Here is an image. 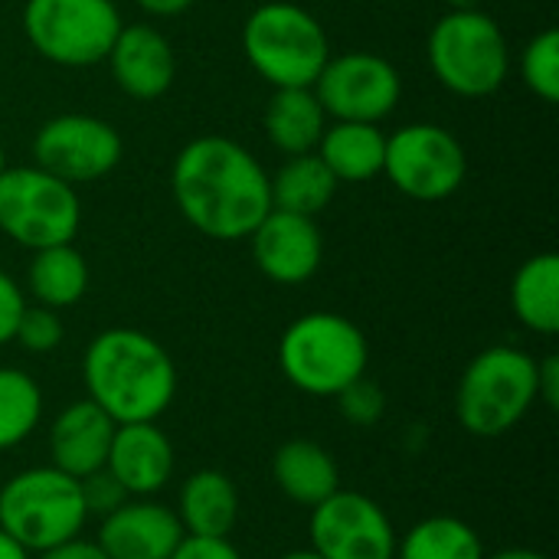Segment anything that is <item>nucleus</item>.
<instances>
[{"mask_svg": "<svg viewBox=\"0 0 559 559\" xmlns=\"http://www.w3.org/2000/svg\"><path fill=\"white\" fill-rule=\"evenodd\" d=\"M170 190L180 216L216 242L249 239L272 210V187L259 157L219 134H200L180 147L170 167Z\"/></svg>", "mask_w": 559, "mask_h": 559, "instance_id": "f257e3e1", "label": "nucleus"}, {"mask_svg": "<svg viewBox=\"0 0 559 559\" xmlns=\"http://www.w3.org/2000/svg\"><path fill=\"white\" fill-rule=\"evenodd\" d=\"M88 400L124 423H157L177 396V367L160 341L138 328H108L95 334L82 357Z\"/></svg>", "mask_w": 559, "mask_h": 559, "instance_id": "f03ea898", "label": "nucleus"}, {"mask_svg": "<svg viewBox=\"0 0 559 559\" xmlns=\"http://www.w3.org/2000/svg\"><path fill=\"white\" fill-rule=\"evenodd\" d=\"M370 364L364 331L334 311H308L295 318L278 341V367L285 380L308 396H337L360 380Z\"/></svg>", "mask_w": 559, "mask_h": 559, "instance_id": "7ed1b4c3", "label": "nucleus"}, {"mask_svg": "<svg viewBox=\"0 0 559 559\" xmlns=\"http://www.w3.org/2000/svg\"><path fill=\"white\" fill-rule=\"evenodd\" d=\"M537 403V360L521 347H488L472 357L455 390V416L475 439L508 436Z\"/></svg>", "mask_w": 559, "mask_h": 559, "instance_id": "20e7f679", "label": "nucleus"}, {"mask_svg": "<svg viewBox=\"0 0 559 559\" xmlns=\"http://www.w3.org/2000/svg\"><path fill=\"white\" fill-rule=\"evenodd\" d=\"M242 52L272 88H311L331 59V43L314 13L288 0H269L249 13Z\"/></svg>", "mask_w": 559, "mask_h": 559, "instance_id": "39448f33", "label": "nucleus"}, {"mask_svg": "<svg viewBox=\"0 0 559 559\" xmlns=\"http://www.w3.org/2000/svg\"><path fill=\"white\" fill-rule=\"evenodd\" d=\"M429 66L449 92L485 98L498 92L511 72L508 36L481 7L449 10L429 33Z\"/></svg>", "mask_w": 559, "mask_h": 559, "instance_id": "423d86ee", "label": "nucleus"}, {"mask_svg": "<svg viewBox=\"0 0 559 559\" xmlns=\"http://www.w3.org/2000/svg\"><path fill=\"white\" fill-rule=\"evenodd\" d=\"M85 521L88 511L79 478L52 465L26 468L0 488V531H7L29 554L79 537Z\"/></svg>", "mask_w": 559, "mask_h": 559, "instance_id": "0eeeda50", "label": "nucleus"}, {"mask_svg": "<svg viewBox=\"0 0 559 559\" xmlns=\"http://www.w3.org/2000/svg\"><path fill=\"white\" fill-rule=\"evenodd\" d=\"M82 226V200L72 183L43 167L0 170V233L16 246L36 252L72 242Z\"/></svg>", "mask_w": 559, "mask_h": 559, "instance_id": "6e6552de", "label": "nucleus"}, {"mask_svg": "<svg viewBox=\"0 0 559 559\" xmlns=\"http://www.w3.org/2000/svg\"><path fill=\"white\" fill-rule=\"evenodd\" d=\"M20 23L26 43L66 69L105 62L124 26L115 0H26Z\"/></svg>", "mask_w": 559, "mask_h": 559, "instance_id": "1a4fd4ad", "label": "nucleus"}, {"mask_svg": "<svg viewBox=\"0 0 559 559\" xmlns=\"http://www.w3.org/2000/svg\"><path fill=\"white\" fill-rule=\"evenodd\" d=\"M383 174L403 197L436 203L465 183L468 157L449 128L413 121L386 138Z\"/></svg>", "mask_w": 559, "mask_h": 559, "instance_id": "9d476101", "label": "nucleus"}, {"mask_svg": "<svg viewBox=\"0 0 559 559\" xmlns=\"http://www.w3.org/2000/svg\"><path fill=\"white\" fill-rule=\"evenodd\" d=\"M311 88L328 118L380 124L386 115L396 111L403 79L390 59L354 49L331 56Z\"/></svg>", "mask_w": 559, "mask_h": 559, "instance_id": "9b49d317", "label": "nucleus"}, {"mask_svg": "<svg viewBox=\"0 0 559 559\" xmlns=\"http://www.w3.org/2000/svg\"><path fill=\"white\" fill-rule=\"evenodd\" d=\"M121 154L124 144L115 124L82 111L49 118L33 138V164L72 187L108 177Z\"/></svg>", "mask_w": 559, "mask_h": 559, "instance_id": "f8f14e48", "label": "nucleus"}, {"mask_svg": "<svg viewBox=\"0 0 559 559\" xmlns=\"http://www.w3.org/2000/svg\"><path fill=\"white\" fill-rule=\"evenodd\" d=\"M311 550L321 559H396V527L390 514L360 491L337 488L311 508Z\"/></svg>", "mask_w": 559, "mask_h": 559, "instance_id": "ddd939ff", "label": "nucleus"}, {"mask_svg": "<svg viewBox=\"0 0 559 559\" xmlns=\"http://www.w3.org/2000/svg\"><path fill=\"white\" fill-rule=\"evenodd\" d=\"M249 242L259 272L275 285L308 282L324 259V236L314 216H298L275 206L249 233Z\"/></svg>", "mask_w": 559, "mask_h": 559, "instance_id": "4468645a", "label": "nucleus"}, {"mask_svg": "<svg viewBox=\"0 0 559 559\" xmlns=\"http://www.w3.org/2000/svg\"><path fill=\"white\" fill-rule=\"evenodd\" d=\"M183 537L174 508L151 498H128L118 511L102 518L95 544L108 559H170Z\"/></svg>", "mask_w": 559, "mask_h": 559, "instance_id": "2eb2a0df", "label": "nucleus"}, {"mask_svg": "<svg viewBox=\"0 0 559 559\" xmlns=\"http://www.w3.org/2000/svg\"><path fill=\"white\" fill-rule=\"evenodd\" d=\"M105 62L118 88L138 102L160 98L174 85V75H177V56H174L170 39L157 26H147V23L121 26Z\"/></svg>", "mask_w": 559, "mask_h": 559, "instance_id": "dca6fc26", "label": "nucleus"}, {"mask_svg": "<svg viewBox=\"0 0 559 559\" xmlns=\"http://www.w3.org/2000/svg\"><path fill=\"white\" fill-rule=\"evenodd\" d=\"M174 445L157 423L115 426L105 468L131 498H154L174 478Z\"/></svg>", "mask_w": 559, "mask_h": 559, "instance_id": "f3484780", "label": "nucleus"}, {"mask_svg": "<svg viewBox=\"0 0 559 559\" xmlns=\"http://www.w3.org/2000/svg\"><path fill=\"white\" fill-rule=\"evenodd\" d=\"M111 436H115L111 416L102 413L88 396L75 400L49 426V465L72 478H85L105 468Z\"/></svg>", "mask_w": 559, "mask_h": 559, "instance_id": "a211bd4d", "label": "nucleus"}, {"mask_svg": "<svg viewBox=\"0 0 559 559\" xmlns=\"http://www.w3.org/2000/svg\"><path fill=\"white\" fill-rule=\"evenodd\" d=\"M177 518L187 537H229L239 524V491L226 472L200 468L177 495Z\"/></svg>", "mask_w": 559, "mask_h": 559, "instance_id": "6ab92c4d", "label": "nucleus"}, {"mask_svg": "<svg viewBox=\"0 0 559 559\" xmlns=\"http://www.w3.org/2000/svg\"><path fill=\"white\" fill-rule=\"evenodd\" d=\"M272 478L278 491L301 508H314L341 488V468L334 455L311 439H288L272 455Z\"/></svg>", "mask_w": 559, "mask_h": 559, "instance_id": "aec40b11", "label": "nucleus"}, {"mask_svg": "<svg viewBox=\"0 0 559 559\" xmlns=\"http://www.w3.org/2000/svg\"><path fill=\"white\" fill-rule=\"evenodd\" d=\"M314 154L334 174L337 183H367L383 174L386 134L367 121H334L324 128Z\"/></svg>", "mask_w": 559, "mask_h": 559, "instance_id": "412c9836", "label": "nucleus"}, {"mask_svg": "<svg viewBox=\"0 0 559 559\" xmlns=\"http://www.w3.org/2000/svg\"><path fill=\"white\" fill-rule=\"evenodd\" d=\"M265 138L285 157L311 154L328 128V115L314 88H275L262 115Z\"/></svg>", "mask_w": 559, "mask_h": 559, "instance_id": "4be33fe9", "label": "nucleus"}, {"mask_svg": "<svg viewBox=\"0 0 559 559\" xmlns=\"http://www.w3.org/2000/svg\"><path fill=\"white\" fill-rule=\"evenodd\" d=\"M511 308L514 318L540 334L554 337L559 331V255L537 252L531 255L511 282Z\"/></svg>", "mask_w": 559, "mask_h": 559, "instance_id": "5701e85b", "label": "nucleus"}, {"mask_svg": "<svg viewBox=\"0 0 559 559\" xmlns=\"http://www.w3.org/2000/svg\"><path fill=\"white\" fill-rule=\"evenodd\" d=\"M26 288L36 305H46L52 311L72 308L88 292V262L72 242L36 249L26 269Z\"/></svg>", "mask_w": 559, "mask_h": 559, "instance_id": "b1692460", "label": "nucleus"}, {"mask_svg": "<svg viewBox=\"0 0 559 559\" xmlns=\"http://www.w3.org/2000/svg\"><path fill=\"white\" fill-rule=\"evenodd\" d=\"M269 187H272L275 210L298 213V216H318L321 210H328V203L334 200L341 183L324 167V160L311 151V154L288 157L275 170V177H269Z\"/></svg>", "mask_w": 559, "mask_h": 559, "instance_id": "393cba45", "label": "nucleus"}, {"mask_svg": "<svg viewBox=\"0 0 559 559\" xmlns=\"http://www.w3.org/2000/svg\"><path fill=\"white\" fill-rule=\"evenodd\" d=\"M478 531L452 514H432L396 540V559H485Z\"/></svg>", "mask_w": 559, "mask_h": 559, "instance_id": "a878e982", "label": "nucleus"}, {"mask_svg": "<svg viewBox=\"0 0 559 559\" xmlns=\"http://www.w3.org/2000/svg\"><path fill=\"white\" fill-rule=\"evenodd\" d=\"M43 419V390L20 367H0V452L23 445Z\"/></svg>", "mask_w": 559, "mask_h": 559, "instance_id": "bb28decb", "label": "nucleus"}, {"mask_svg": "<svg viewBox=\"0 0 559 559\" xmlns=\"http://www.w3.org/2000/svg\"><path fill=\"white\" fill-rule=\"evenodd\" d=\"M524 85L547 105L559 98V33L554 26L540 29L521 52Z\"/></svg>", "mask_w": 559, "mask_h": 559, "instance_id": "cd10ccee", "label": "nucleus"}, {"mask_svg": "<svg viewBox=\"0 0 559 559\" xmlns=\"http://www.w3.org/2000/svg\"><path fill=\"white\" fill-rule=\"evenodd\" d=\"M62 334H66V328H62L59 311H52L46 305H26L16 321L13 341L29 354H52L62 344Z\"/></svg>", "mask_w": 559, "mask_h": 559, "instance_id": "c85d7f7f", "label": "nucleus"}, {"mask_svg": "<svg viewBox=\"0 0 559 559\" xmlns=\"http://www.w3.org/2000/svg\"><path fill=\"white\" fill-rule=\"evenodd\" d=\"M334 400H337V413L344 416V423L360 426V429L377 426L386 413V396H383L380 383H373L367 373L360 380H354L350 386H344Z\"/></svg>", "mask_w": 559, "mask_h": 559, "instance_id": "c756f323", "label": "nucleus"}, {"mask_svg": "<svg viewBox=\"0 0 559 559\" xmlns=\"http://www.w3.org/2000/svg\"><path fill=\"white\" fill-rule=\"evenodd\" d=\"M79 488H82V501H85V511L88 518H105L111 511H118L131 495L115 481V475L108 468H98L85 478H79Z\"/></svg>", "mask_w": 559, "mask_h": 559, "instance_id": "7c9ffc66", "label": "nucleus"}, {"mask_svg": "<svg viewBox=\"0 0 559 559\" xmlns=\"http://www.w3.org/2000/svg\"><path fill=\"white\" fill-rule=\"evenodd\" d=\"M23 308H26L23 288L0 269V347L13 341V331H16Z\"/></svg>", "mask_w": 559, "mask_h": 559, "instance_id": "2f4dec72", "label": "nucleus"}, {"mask_svg": "<svg viewBox=\"0 0 559 559\" xmlns=\"http://www.w3.org/2000/svg\"><path fill=\"white\" fill-rule=\"evenodd\" d=\"M170 559H242L229 537H183Z\"/></svg>", "mask_w": 559, "mask_h": 559, "instance_id": "473e14b6", "label": "nucleus"}, {"mask_svg": "<svg viewBox=\"0 0 559 559\" xmlns=\"http://www.w3.org/2000/svg\"><path fill=\"white\" fill-rule=\"evenodd\" d=\"M537 403H544L550 413L559 409V357L547 354L537 360Z\"/></svg>", "mask_w": 559, "mask_h": 559, "instance_id": "72a5a7b5", "label": "nucleus"}, {"mask_svg": "<svg viewBox=\"0 0 559 559\" xmlns=\"http://www.w3.org/2000/svg\"><path fill=\"white\" fill-rule=\"evenodd\" d=\"M36 559H108V557H105V550H102L95 540H85V537L79 534V537H72V540H62V544L49 547V550H39Z\"/></svg>", "mask_w": 559, "mask_h": 559, "instance_id": "f704fd0d", "label": "nucleus"}, {"mask_svg": "<svg viewBox=\"0 0 559 559\" xmlns=\"http://www.w3.org/2000/svg\"><path fill=\"white\" fill-rule=\"evenodd\" d=\"M134 3L151 16H177V13L190 10L197 0H134Z\"/></svg>", "mask_w": 559, "mask_h": 559, "instance_id": "c9c22d12", "label": "nucleus"}, {"mask_svg": "<svg viewBox=\"0 0 559 559\" xmlns=\"http://www.w3.org/2000/svg\"><path fill=\"white\" fill-rule=\"evenodd\" d=\"M0 559H33L26 547H20L7 531H0Z\"/></svg>", "mask_w": 559, "mask_h": 559, "instance_id": "e433bc0d", "label": "nucleus"}, {"mask_svg": "<svg viewBox=\"0 0 559 559\" xmlns=\"http://www.w3.org/2000/svg\"><path fill=\"white\" fill-rule=\"evenodd\" d=\"M485 559H550L547 554H540V550H531V547H508V550H498V554H491V557Z\"/></svg>", "mask_w": 559, "mask_h": 559, "instance_id": "4c0bfd02", "label": "nucleus"}, {"mask_svg": "<svg viewBox=\"0 0 559 559\" xmlns=\"http://www.w3.org/2000/svg\"><path fill=\"white\" fill-rule=\"evenodd\" d=\"M278 559H321V557H318V554L308 547V550H292V554H282Z\"/></svg>", "mask_w": 559, "mask_h": 559, "instance_id": "58836bf2", "label": "nucleus"}, {"mask_svg": "<svg viewBox=\"0 0 559 559\" xmlns=\"http://www.w3.org/2000/svg\"><path fill=\"white\" fill-rule=\"evenodd\" d=\"M449 10H468V7H478L481 0H445Z\"/></svg>", "mask_w": 559, "mask_h": 559, "instance_id": "ea45409f", "label": "nucleus"}, {"mask_svg": "<svg viewBox=\"0 0 559 559\" xmlns=\"http://www.w3.org/2000/svg\"><path fill=\"white\" fill-rule=\"evenodd\" d=\"M7 167V157H3V144H0V170Z\"/></svg>", "mask_w": 559, "mask_h": 559, "instance_id": "a19ab883", "label": "nucleus"}]
</instances>
